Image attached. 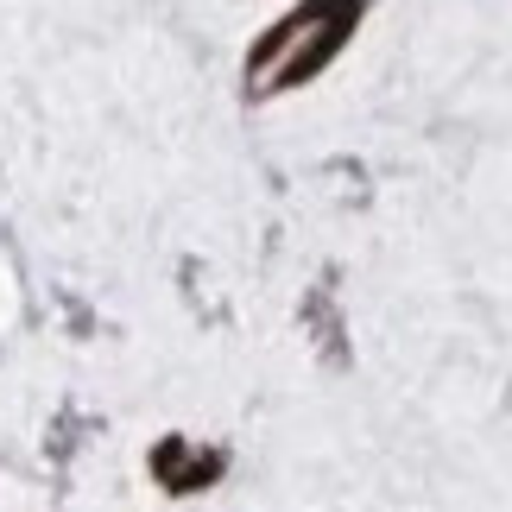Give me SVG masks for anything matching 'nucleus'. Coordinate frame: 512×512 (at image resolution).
Here are the masks:
<instances>
[{
	"label": "nucleus",
	"instance_id": "f257e3e1",
	"mask_svg": "<svg viewBox=\"0 0 512 512\" xmlns=\"http://www.w3.org/2000/svg\"><path fill=\"white\" fill-rule=\"evenodd\" d=\"M348 19H354V0H317V7L291 13L285 26L260 45V57H253V89H279V83L310 76L329 51H336V38L348 32Z\"/></svg>",
	"mask_w": 512,
	"mask_h": 512
}]
</instances>
